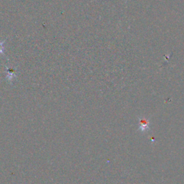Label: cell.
Here are the masks:
<instances>
[{
  "instance_id": "6da1fadb",
  "label": "cell",
  "mask_w": 184,
  "mask_h": 184,
  "mask_svg": "<svg viewBox=\"0 0 184 184\" xmlns=\"http://www.w3.org/2000/svg\"><path fill=\"white\" fill-rule=\"evenodd\" d=\"M140 128L142 130H145L148 128V122L145 120H142L140 121Z\"/></svg>"
},
{
  "instance_id": "7a4b0ae2",
  "label": "cell",
  "mask_w": 184,
  "mask_h": 184,
  "mask_svg": "<svg viewBox=\"0 0 184 184\" xmlns=\"http://www.w3.org/2000/svg\"><path fill=\"white\" fill-rule=\"evenodd\" d=\"M5 42H6V40L0 42V54H4V44Z\"/></svg>"
}]
</instances>
